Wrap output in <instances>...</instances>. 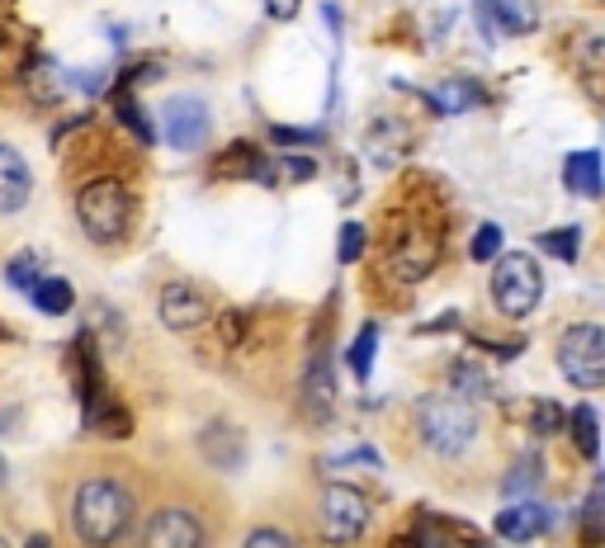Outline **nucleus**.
I'll return each instance as SVG.
<instances>
[{
	"label": "nucleus",
	"mask_w": 605,
	"mask_h": 548,
	"mask_svg": "<svg viewBox=\"0 0 605 548\" xmlns=\"http://www.w3.org/2000/svg\"><path fill=\"white\" fill-rule=\"evenodd\" d=\"M133 525V492L114 478H85L71 497V529L85 548H114Z\"/></svg>",
	"instance_id": "obj_1"
},
{
	"label": "nucleus",
	"mask_w": 605,
	"mask_h": 548,
	"mask_svg": "<svg viewBox=\"0 0 605 548\" xmlns=\"http://www.w3.org/2000/svg\"><path fill=\"white\" fill-rule=\"evenodd\" d=\"M416 430L436 454L459 458L478 440V412L464 397H422L416 402Z\"/></svg>",
	"instance_id": "obj_2"
},
{
	"label": "nucleus",
	"mask_w": 605,
	"mask_h": 548,
	"mask_svg": "<svg viewBox=\"0 0 605 548\" xmlns=\"http://www.w3.org/2000/svg\"><path fill=\"white\" fill-rule=\"evenodd\" d=\"M76 223L91 241H119L133 227V194L119 180H91L76 194Z\"/></svg>",
	"instance_id": "obj_3"
},
{
	"label": "nucleus",
	"mask_w": 605,
	"mask_h": 548,
	"mask_svg": "<svg viewBox=\"0 0 605 548\" xmlns=\"http://www.w3.org/2000/svg\"><path fill=\"white\" fill-rule=\"evenodd\" d=\"M539 294H544V274L539 261L525 251H511V255H497V270H493V302L501 317L521 322L539 308Z\"/></svg>",
	"instance_id": "obj_4"
},
{
	"label": "nucleus",
	"mask_w": 605,
	"mask_h": 548,
	"mask_svg": "<svg viewBox=\"0 0 605 548\" xmlns=\"http://www.w3.org/2000/svg\"><path fill=\"white\" fill-rule=\"evenodd\" d=\"M558 369L572 388H601L605 383V326L578 322L558 336Z\"/></svg>",
	"instance_id": "obj_5"
},
{
	"label": "nucleus",
	"mask_w": 605,
	"mask_h": 548,
	"mask_svg": "<svg viewBox=\"0 0 605 548\" xmlns=\"http://www.w3.org/2000/svg\"><path fill=\"white\" fill-rule=\"evenodd\" d=\"M365 525H369V501L355 492V487H341V483H331L322 487V535L327 544H355L359 535H365Z\"/></svg>",
	"instance_id": "obj_6"
},
{
	"label": "nucleus",
	"mask_w": 605,
	"mask_h": 548,
	"mask_svg": "<svg viewBox=\"0 0 605 548\" xmlns=\"http://www.w3.org/2000/svg\"><path fill=\"white\" fill-rule=\"evenodd\" d=\"M162 138L170 152H199L209 138V105L199 95H170L162 105Z\"/></svg>",
	"instance_id": "obj_7"
},
{
	"label": "nucleus",
	"mask_w": 605,
	"mask_h": 548,
	"mask_svg": "<svg viewBox=\"0 0 605 548\" xmlns=\"http://www.w3.org/2000/svg\"><path fill=\"white\" fill-rule=\"evenodd\" d=\"M156 312H162V322L170 326V331H194V326H204L209 317H213V308H209V298L199 294L194 284H166L162 294H156Z\"/></svg>",
	"instance_id": "obj_8"
},
{
	"label": "nucleus",
	"mask_w": 605,
	"mask_h": 548,
	"mask_svg": "<svg viewBox=\"0 0 605 548\" xmlns=\"http://www.w3.org/2000/svg\"><path fill=\"white\" fill-rule=\"evenodd\" d=\"M142 548H204V525H199L190 511L166 507L142 529Z\"/></svg>",
	"instance_id": "obj_9"
},
{
	"label": "nucleus",
	"mask_w": 605,
	"mask_h": 548,
	"mask_svg": "<svg viewBox=\"0 0 605 548\" xmlns=\"http://www.w3.org/2000/svg\"><path fill=\"white\" fill-rule=\"evenodd\" d=\"M416 548H487V539L464 521H450V515H422L412 529Z\"/></svg>",
	"instance_id": "obj_10"
},
{
	"label": "nucleus",
	"mask_w": 605,
	"mask_h": 548,
	"mask_svg": "<svg viewBox=\"0 0 605 548\" xmlns=\"http://www.w3.org/2000/svg\"><path fill=\"white\" fill-rule=\"evenodd\" d=\"M34 194V170H28L24 152L0 142V213H20Z\"/></svg>",
	"instance_id": "obj_11"
},
{
	"label": "nucleus",
	"mask_w": 605,
	"mask_h": 548,
	"mask_svg": "<svg viewBox=\"0 0 605 548\" xmlns=\"http://www.w3.org/2000/svg\"><path fill=\"white\" fill-rule=\"evenodd\" d=\"M440 261V237H426V233H407L402 241H393V270L402 279H426Z\"/></svg>",
	"instance_id": "obj_12"
},
{
	"label": "nucleus",
	"mask_w": 605,
	"mask_h": 548,
	"mask_svg": "<svg viewBox=\"0 0 605 548\" xmlns=\"http://www.w3.org/2000/svg\"><path fill=\"white\" fill-rule=\"evenodd\" d=\"M549 525H554V511L539 507V501H511V507L497 515V535L511 539V544L535 539V535H544Z\"/></svg>",
	"instance_id": "obj_13"
},
{
	"label": "nucleus",
	"mask_w": 605,
	"mask_h": 548,
	"mask_svg": "<svg viewBox=\"0 0 605 548\" xmlns=\"http://www.w3.org/2000/svg\"><path fill=\"white\" fill-rule=\"evenodd\" d=\"M483 14L511 38H525L539 28V0H483Z\"/></svg>",
	"instance_id": "obj_14"
},
{
	"label": "nucleus",
	"mask_w": 605,
	"mask_h": 548,
	"mask_svg": "<svg viewBox=\"0 0 605 548\" xmlns=\"http://www.w3.org/2000/svg\"><path fill=\"white\" fill-rule=\"evenodd\" d=\"M564 184L582 199H601L605 194V170H601V152H572L564 162Z\"/></svg>",
	"instance_id": "obj_15"
},
{
	"label": "nucleus",
	"mask_w": 605,
	"mask_h": 548,
	"mask_svg": "<svg viewBox=\"0 0 605 548\" xmlns=\"http://www.w3.org/2000/svg\"><path fill=\"white\" fill-rule=\"evenodd\" d=\"M199 450L209 454V464H218V468H237L241 464V454H247V440H241V430L237 426H227V421H213L204 436H199Z\"/></svg>",
	"instance_id": "obj_16"
},
{
	"label": "nucleus",
	"mask_w": 605,
	"mask_h": 548,
	"mask_svg": "<svg viewBox=\"0 0 605 548\" xmlns=\"http://www.w3.org/2000/svg\"><path fill=\"white\" fill-rule=\"evenodd\" d=\"M331 397H336V383H331L327 359H312L308 379H302V407H308L312 421H327L331 416Z\"/></svg>",
	"instance_id": "obj_17"
},
{
	"label": "nucleus",
	"mask_w": 605,
	"mask_h": 548,
	"mask_svg": "<svg viewBox=\"0 0 605 548\" xmlns=\"http://www.w3.org/2000/svg\"><path fill=\"white\" fill-rule=\"evenodd\" d=\"M515 416L535 430V436H558V430H568V412L558 407V402H549V397H530V402H521L515 407Z\"/></svg>",
	"instance_id": "obj_18"
},
{
	"label": "nucleus",
	"mask_w": 605,
	"mask_h": 548,
	"mask_svg": "<svg viewBox=\"0 0 605 548\" xmlns=\"http://www.w3.org/2000/svg\"><path fill=\"white\" fill-rule=\"evenodd\" d=\"M28 298H34V308H38V312L62 317V312H71V302H76V288H71L67 279H57V274H43L38 288H34Z\"/></svg>",
	"instance_id": "obj_19"
},
{
	"label": "nucleus",
	"mask_w": 605,
	"mask_h": 548,
	"mask_svg": "<svg viewBox=\"0 0 605 548\" xmlns=\"http://www.w3.org/2000/svg\"><path fill=\"white\" fill-rule=\"evenodd\" d=\"M568 430H572V440H578L586 464H596L601 458V416L592 407H578V412H568Z\"/></svg>",
	"instance_id": "obj_20"
},
{
	"label": "nucleus",
	"mask_w": 605,
	"mask_h": 548,
	"mask_svg": "<svg viewBox=\"0 0 605 548\" xmlns=\"http://www.w3.org/2000/svg\"><path fill=\"white\" fill-rule=\"evenodd\" d=\"M426 99H430V109H436V114H464V109L478 105V85H473V81H444Z\"/></svg>",
	"instance_id": "obj_21"
},
{
	"label": "nucleus",
	"mask_w": 605,
	"mask_h": 548,
	"mask_svg": "<svg viewBox=\"0 0 605 548\" xmlns=\"http://www.w3.org/2000/svg\"><path fill=\"white\" fill-rule=\"evenodd\" d=\"M582 544H592V548L605 544V478H596L582 501Z\"/></svg>",
	"instance_id": "obj_22"
},
{
	"label": "nucleus",
	"mask_w": 605,
	"mask_h": 548,
	"mask_svg": "<svg viewBox=\"0 0 605 548\" xmlns=\"http://www.w3.org/2000/svg\"><path fill=\"white\" fill-rule=\"evenodd\" d=\"M218 176H256V180H270V170H265V156L256 152L251 142H237V147H227Z\"/></svg>",
	"instance_id": "obj_23"
},
{
	"label": "nucleus",
	"mask_w": 605,
	"mask_h": 548,
	"mask_svg": "<svg viewBox=\"0 0 605 548\" xmlns=\"http://www.w3.org/2000/svg\"><path fill=\"white\" fill-rule=\"evenodd\" d=\"M535 247L544 255H554V261L572 265V261H578V247H582V227H549V233L535 237Z\"/></svg>",
	"instance_id": "obj_24"
},
{
	"label": "nucleus",
	"mask_w": 605,
	"mask_h": 548,
	"mask_svg": "<svg viewBox=\"0 0 605 548\" xmlns=\"http://www.w3.org/2000/svg\"><path fill=\"white\" fill-rule=\"evenodd\" d=\"M373 350H379V326L365 322V326H359V336L351 341V355H345V359H351V373L359 383L373 373Z\"/></svg>",
	"instance_id": "obj_25"
},
{
	"label": "nucleus",
	"mask_w": 605,
	"mask_h": 548,
	"mask_svg": "<svg viewBox=\"0 0 605 548\" xmlns=\"http://www.w3.org/2000/svg\"><path fill=\"white\" fill-rule=\"evenodd\" d=\"M114 114H119V123L128 128V133H138L142 142H152V123H147V114H142V105L133 99V91H114Z\"/></svg>",
	"instance_id": "obj_26"
},
{
	"label": "nucleus",
	"mask_w": 605,
	"mask_h": 548,
	"mask_svg": "<svg viewBox=\"0 0 605 548\" xmlns=\"http://www.w3.org/2000/svg\"><path fill=\"white\" fill-rule=\"evenodd\" d=\"M24 85H28V95L34 99H52L62 85H57V67L48 62V57H34V62L24 67V76H20Z\"/></svg>",
	"instance_id": "obj_27"
},
{
	"label": "nucleus",
	"mask_w": 605,
	"mask_h": 548,
	"mask_svg": "<svg viewBox=\"0 0 605 548\" xmlns=\"http://www.w3.org/2000/svg\"><path fill=\"white\" fill-rule=\"evenodd\" d=\"M539 478H544L539 454H525L521 464H515V473H507V497H511V501H530V492H535Z\"/></svg>",
	"instance_id": "obj_28"
},
{
	"label": "nucleus",
	"mask_w": 605,
	"mask_h": 548,
	"mask_svg": "<svg viewBox=\"0 0 605 548\" xmlns=\"http://www.w3.org/2000/svg\"><path fill=\"white\" fill-rule=\"evenodd\" d=\"M468 255H473V261H478V265L497 261V255H501V227H497V223H483L478 233L468 237Z\"/></svg>",
	"instance_id": "obj_29"
},
{
	"label": "nucleus",
	"mask_w": 605,
	"mask_h": 548,
	"mask_svg": "<svg viewBox=\"0 0 605 548\" xmlns=\"http://www.w3.org/2000/svg\"><path fill=\"white\" fill-rule=\"evenodd\" d=\"M38 279H43V274H38V261H34V255H14V261L5 265V284L10 288H20V294H34V288H38Z\"/></svg>",
	"instance_id": "obj_30"
},
{
	"label": "nucleus",
	"mask_w": 605,
	"mask_h": 548,
	"mask_svg": "<svg viewBox=\"0 0 605 548\" xmlns=\"http://www.w3.org/2000/svg\"><path fill=\"white\" fill-rule=\"evenodd\" d=\"M450 383L459 388V397H483L487 393V379L478 365H468V359H459V365L450 369Z\"/></svg>",
	"instance_id": "obj_31"
},
{
	"label": "nucleus",
	"mask_w": 605,
	"mask_h": 548,
	"mask_svg": "<svg viewBox=\"0 0 605 548\" xmlns=\"http://www.w3.org/2000/svg\"><path fill=\"white\" fill-rule=\"evenodd\" d=\"M365 237H369V233H365L359 223H345V227H341V241H336V261H341V265H355L359 255H365V247H369Z\"/></svg>",
	"instance_id": "obj_32"
},
{
	"label": "nucleus",
	"mask_w": 605,
	"mask_h": 548,
	"mask_svg": "<svg viewBox=\"0 0 605 548\" xmlns=\"http://www.w3.org/2000/svg\"><path fill=\"white\" fill-rule=\"evenodd\" d=\"M241 548H298L289 535H284V529H251V535H247V544H241Z\"/></svg>",
	"instance_id": "obj_33"
},
{
	"label": "nucleus",
	"mask_w": 605,
	"mask_h": 548,
	"mask_svg": "<svg viewBox=\"0 0 605 548\" xmlns=\"http://www.w3.org/2000/svg\"><path fill=\"white\" fill-rule=\"evenodd\" d=\"M280 170H284L289 180H312V176H317V166L308 162V156H284Z\"/></svg>",
	"instance_id": "obj_34"
},
{
	"label": "nucleus",
	"mask_w": 605,
	"mask_h": 548,
	"mask_svg": "<svg viewBox=\"0 0 605 548\" xmlns=\"http://www.w3.org/2000/svg\"><path fill=\"white\" fill-rule=\"evenodd\" d=\"M270 138H275V142H317V138H322V128H308V133H302V128L275 123V128H270Z\"/></svg>",
	"instance_id": "obj_35"
},
{
	"label": "nucleus",
	"mask_w": 605,
	"mask_h": 548,
	"mask_svg": "<svg viewBox=\"0 0 605 548\" xmlns=\"http://www.w3.org/2000/svg\"><path fill=\"white\" fill-rule=\"evenodd\" d=\"M241 331H247V312H237V308H233V312H223V341H227V345H237V341H241Z\"/></svg>",
	"instance_id": "obj_36"
},
{
	"label": "nucleus",
	"mask_w": 605,
	"mask_h": 548,
	"mask_svg": "<svg viewBox=\"0 0 605 548\" xmlns=\"http://www.w3.org/2000/svg\"><path fill=\"white\" fill-rule=\"evenodd\" d=\"M71 81H76L85 95H99V91H105V71H71Z\"/></svg>",
	"instance_id": "obj_37"
},
{
	"label": "nucleus",
	"mask_w": 605,
	"mask_h": 548,
	"mask_svg": "<svg viewBox=\"0 0 605 548\" xmlns=\"http://www.w3.org/2000/svg\"><path fill=\"white\" fill-rule=\"evenodd\" d=\"M302 0H265V10H270V20H294Z\"/></svg>",
	"instance_id": "obj_38"
},
{
	"label": "nucleus",
	"mask_w": 605,
	"mask_h": 548,
	"mask_svg": "<svg viewBox=\"0 0 605 548\" xmlns=\"http://www.w3.org/2000/svg\"><path fill=\"white\" fill-rule=\"evenodd\" d=\"M24 548H52V539H48V535H28Z\"/></svg>",
	"instance_id": "obj_39"
},
{
	"label": "nucleus",
	"mask_w": 605,
	"mask_h": 548,
	"mask_svg": "<svg viewBox=\"0 0 605 548\" xmlns=\"http://www.w3.org/2000/svg\"><path fill=\"white\" fill-rule=\"evenodd\" d=\"M0 548H10V544H5V539H0Z\"/></svg>",
	"instance_id": "obj_40"
},
{
	"label": "nucleus",
	"mask_w": 605,
	"mask_h": 548,
	"mask_svg": "<svg viewBox=\"0 0 605 548\" xmlns=\"http://www.w3.org/2000/svg\"><path fill=\"white\" fill-rule=\"evenodd\" d=\"M0 478H5V468H0Z\"/></svg>",
	"instance_id": "obj_41"
},
{
	"label": "nucleus",
	"mask_w": 605,
	"mask_h": 548,
	"mask_svg": "<svg viewBox=\"0 0 605 548\" xmlns=\"http://www.w3.org/2000/svg\"><path fill=\"white\" fill-rule=\"evenodd\" d=\"M0 43H5V38H0ZM0 52H5V48H0Z\"/></svg>",
	"instance_id": "obj_42"
}]
</instances>
